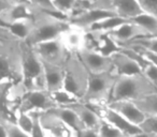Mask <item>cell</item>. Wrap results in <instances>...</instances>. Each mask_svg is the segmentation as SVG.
<instances>
[{
	"instance_id": "obj_1",
	"label": "cell",
	"mask_w": 157,
	"mask_h": 137,
	"mask_svg": "<svg viewBox=\"0 0 157 137\" xmlns=\"http://www.w3.org/2000/svg\"><path fill=\"white\" fill-rule=\"evenodd\" d=\"M22 43L16 38H0V85L22 81Z\"/></svg>"
},
{
	"instance_id": "obj_2",
	"label": "cell",
	"mask_w": 157,
	"mask_h": 137,
	"mask_svg": "<svg viewBox=\"0 0 157 137\" xmlns=\"http://www.w3.org/2000/svg\"><path fill=\"white\" fill-rule=\"evenodd\" d=\"M54 12V11H53ZM33 27L29 37L25 40L29 46H35L43 42L60 39L63 32L70 28L68 20L57 18L52 12L36 8L33 18Z\"/></svg>"
},
{
	"instance_id": "obj_3",
	"label": "cell",
	"mask_w": 157,
	"mask_h": 137,
	"mask_svg": "<svg viewBox=\"0 0 157 137\" xmlns=\"http://www.w3.org/2000/svg\"><path fill=\"white\" fill-rule=\"evenodd\" d=\"M156 92L157 89L155 86L144 74L133 76H118L112 90L110 102L124 100L135 102Z\"/></svg>"
},
{
	"instance_id": "obj_4",
	"label": "cell",
	"mask_w": 157,
	"mask_h": 137,
	"mask_svg": "<svg viewBox=\"0 0 157 137\" xmlns=\"http://www.w3.org/2000/svg\"><path fill=\"white\" fill-rule=\"evenodd\" d=\"M117 78L114 70L103 73H90L87 89L81 102L87 105H108Z\"/></svg>"
},
{
	"instance_id": "obj_5",
	"label": "cell",
	"mask_w": 157,
	"mask_h": 137,
	"mask_svg": "<svg viewBox=\"0 0 157 137\" xmlns=\"http://www.w3.org/2000/svg\"><path fill=\"white\" fill-rule=\"evenodd\" d=\"M22 70L23 79L26 91L46 90L44 81L43 63L33 48L25 41L22 43Z\"/></svg>"
},
{
	"instance_id": "obj_6",
	"label": "cell",
	"mask_w": 157,
	"mask_h": 137,
	"mask_svg": "<svg viewBox=\"0 0 157 137\" xmlns=\"http://www.w3.org/2000/svg\"><path fill=\"white\" fill-rule=\"evenodd\" d=\"M63 71L65 77L63 89L71 92L82 100L87 89L90 72L80 59L78 52H70L63 64Z\"/></svg>"
},
{
	"instance_id": "obj_7",
	"label": "cell",
	"mask_w": 157,
	"mask_h": 137,
	"mask_svg": "<svg viewBox=\"0 0 157 137\" xmlns=\"http://www.w3.org/2000/svg\"><path fill=\"white\" fill-rule=\"evenodd\" d=\"M56 107V104L53 101L51 92L48 90H31L27 91L20 101L16 107V111L22 113H33L40 111L44 113Z\"/></svg>"
},
{
	"instance_id": "obj_8",
	"label": "cell",
	"mask_w": 157,
	"mask_h": 137,
	"mask_svg": "<svg viewBox=\"0 0 157 137\" xmlns=\"http://www.w3.org/2000/svg\"><path fill=\"white\" fill-rule=\"evenodd\" d=\"M97 114L103 119L105 121L109 122L113 126L123 132L127 137H133V136H141L143 135V132L140 128L139 125L131 123L130 121L123 117L121 114L112 109L108 105H90Z\"/></svg>"
},
{
	"instance_id": "obj_9",
	"label": "cell",
	"mask_w": 157,
	"mask_h": 137,
	"mask_svg": "<svg viewBox=\"0 0 157 137\" xmlns=\"http://www.w3.org/2000/svg\"><path fill=\"white\" fill-rule=\"evenodd\" d=\"M42 62L55 65H63L70 52L65 47L60 39L43 42L31 46Z\"/></svg>"
},
{
	"instance_id": "obj_10",
	"label": "cell",
	"mask_w": 157,
	"mask_h": 137,
	"mask_svg": "<svg viewBox=\"0 0 157 137\" xmlns=\"http://www.w3.org/2000/svg\"><path fill=\"white\" fill-rule=\"evenodd\" d=\"M116 15V13L112 10H105L100 9V8H93L90 7L88 9L83 10L80 13L72 15L68 18L70 26L74 27V28L82 29V30L86 31L96 23L100 22V20H105L110 16Z\"/></svg>"
},
{
	"instance_id": "obj_11",
	"label": "cell",
	"mask_w": 157,
	"mask_h": 137,
	"mask_svg": "<svg viewBox=\"0 0 157 137\" xmlns=\"http://www.w3.org/2000/svg\"><path fill=\"white\" fill-rule=\"evenodd\" d=\"M78 55L90 73H103L113 70V63L111 57L103 56L93 48L84 47Z\"/></svg>"
},
{
	"instance_id": "obj_12",
	"label": "cell",
	"mask_w": 157,
	"mask_h": 137,
	"mask_svg": "<svg viewBox=\"0 0 157 137\" xmlns=\"http://www.w3.org/2000/svg\"><path fill=\"white\" fill-rule=\"evenodd\" d=\"M36 7L25 0H14L11 7L0 14V26L7 27L9 24L22 20H33Z\"/></svg>"
},
{
	"instance_id": "obj_13",
	"label": "cell",
	"mask_w": 157,
	"mask_h": 137,
	"mask_svg": "<svg viewBox=\"0 0 157 137\" xmlns=\"http://www.w3.org/2000/svg\"><path fill=\"white\" fill-rule=\"evenodd\" d=\"M107 34H109L118 45H124V44L129 43L133 40L139 39V38L148 37L147 33L141 27L138 26L137 24H135L131 20H128L127 23L123 24L122 26L116 28L115 30L111 31Z\"/></svg>"
},
{
	"instance_id": "obj_14",
	"label": "cell",
	"mask_w": 157,
	"mask_h": 137,
	"mask_svg": "<svg viewBox=\"0 0 157 137\" xmlns=\"http://www.w3.org/2000/svg\"><path fill=\"white\" fill-rule=\"evenodd\" d=\"M113 70L117 76H133L143 74L142 67L135 60L129 58L122 52H117L111 56Z\"/></svg>"
},
{
	"instance_id": "obj_15",
	"label": "cell",
	"mask_w": 157,
	"mask_h": 137,
	"mask_svg": "<svg viewBox=\"0 0 157 137\" xmlns=\"http://www.w3.org/2000/svg\"><path fill=\"white\" fill-rule=\"evenodd\" d=\"M108 106L111 107L115 111L126 118L128 121L131 123L139 125L145 120L146 115L137 106L135 102L132 101H114V102H110Z\"/></svg>"
},
{
	"instance_id": "obj_16",
	"label": "cell",
	"mask_w": 157,
	"mask_h": 137,
	"mask_svg": "<svg viewBox=\"0 0 157 137\" xmlns=\"http://www.w3.org/2000/svg\"><path fill=\"white\" fill-rule=\"evenodd\" d=\"M40 121L48 137H70L71 134H74L56 116L48 111L40 114Z\"/></svg>"
},
{
	"instance_id": "obj_17",
	"label": "cell",
	"mask_w": 157,
	"mask_h": 137,
	"mask_svg": "<svg viewBox=\"0 0 157 137\" xmlns=\"http://www.w3.org/2000/svg\"><path fill=\"white\" fill-rule=\"evenodd\" d=\"M42 63H43L44 81H45L46 90L53 92L63 89V77H65L63 65H55L45 62Z\"/></svg>"
},
{
	"instance_id": "obj_18",
	"label": "cell",
	"mask_w": 157,
	"mask_h": 137,
	"mask_svg": "<svg viewBox=\"0 0 157 137\" xmlns=\"http://www.w3.org/2000/svg\"><path fill=\"white\" fill-rule=\"evenodd\" d=\"M48 111L53 114L54 116H56V117L58 118L63 123H65L74 134L85 128L84 124L82 123L81 119L78 118V116L76 115L75 111L72 108H70V107L56 106Z\"/></svg>"
},
{
	"instance_id": "obj_19",
	"label": "cell",
	"mask_w": 157,
	"mask_h": 137,
	"mask_svg": "<svg viewBox=\"0 0 157 137\" xmlns=\"http://www.w3.org/2000/svg\"><path fill=\"white\" fill-rule=\"evenodd\" d=\"M111 10L116 15L130 20L144 12L139 0H111Z\"/></svg>"
},
{
	"instance_id": "obj_20",
	"label": "cell",
	"mask_w": 157,
	"mask_h": 137,
	"mask_svg": "<svg viewBox=\"0 0 157 137\" xmlns=\"http://www.w3.org/2000/svg\"><path fill=\"white\" fill-rule=\"evenodd\" d=\"M60 40L69 52H78L86 45V32L82 29L70 27L63 33Z\"/></svg>"
},
{
	"instance_id": "obj_21",
	"label": "cell",
	"mask_w": 157,
	"mask_h": 137,
	"mask_svg": "<svg viewBox=\"0 0 157 137\" xmlns=\"http://www.w3.org/2000/svg\"><path fill=\"white\" fill-rule=\"evenodd\" d=\"M70 108H72L81 119L82 123L87 128H98L99 125L102 122L101 117L87 104H84L83 102H78L70 105Z\"/></svg>"
},
{
	"instance_id": "obj_22",
	"label": "cell",
	"mask_w": 157,
	"mask_h": 137,
	"mask_svg": "<svg viewBox=\"0 0 157 137\" xmlns=\"http://www.w3.org/2000/svg\"><path fill=\"white\" fill-rule=\"evenodd\" d=\"M127 22H128V20L121 17L118 15L110 16V17H107L105 20H100V22L96 23L95 25H93L85 32L94 33V34H107V33H110L111 31L115 30L116 28H118V27L122 26L123 24H125Z\"/></svg>"
},
{
	"instance_id": "obj_23",
	"label": "cell",
	"mask_w": 157,
	"mask_h": 137,
	"mask_svg": "<svg viewBox=\"0 0 157 137\" xmlns=\"http://www.w3.org/2000/svg\"><path fill=\"white\" fill-rule=\"evenodd\" d=\"M33 20H22L12 23V24H9L6 28L16 39L21 40V41H25L29 37V34H30L31 30H33Z\"/></svg>"
},
{
	"instance_id": "obj_24",
	"label": "cell",
	"mask_w": 157,
	"mask_h": 137,
	"mask_svg": "<svg viewBox=\"0 0 157 137\" xmlns=\"http://www.w3.org/2000/svg\"><path fill=\"white\" fill-rule=\"evenodd\" d=\"M138 26H140L148 37H157V17L150 13L143 12L140 15L130 20Z\"/></svg>"
},
{
	"instance_id": "obj_25",
	"label": "cell",
	"mask_w": 157,
	"mask_h": 137,
	"mask_svg": "<svg viewBox=\"0 0 157 137\" xmlns=\"http://www.w3.org/2000/svg\"><path fill=\"white\" fill-rule=\"evenodd\" d=\"M51 96L56 106H70L74 103L81 102V100L78 96L65 89H59L51 92Z\"/></svg>"
},
{
	"instance_id": "obj_26",
	"label": "cell",
	"mask_w": 157,
	"mask_h": 137,
	"mask_svg": "<svg viewBox=\"0 0 157 137\" xmlns=\"http://www.w3.org/2000/svg\"><path fill=\"white\" fill-rule=\"evenodd\" d=\"M135 103L146 116H157V92L135 101Z\"/></svg>"
},
{
	"instance_id": "obj_27",
	"label": "cell",
	"mask_w": 157,
	"mask_h": 137,
	"mask_svg": "<svg viewBox=\"0 0 157 137\" xmlns=\"http://www.w3.org/2000/svg\"><path fill=\"white\" fill-rule=\"evenodd\" d=\"M15 123L17 124L23 131L28 133L29 135L31 134V131H33V117L30 113L16 111Z\"/></svg>"
},
{
	"instance_id": "obj_28",
	"label": "cell",
	"mask_w": 157,
	"mask_h": 137,
	"mask_svg": "<svg viewBox=\"0 0 157 137\" xmlns=\"http://www.w3.org/2000/svg\"><path fill=\"white\" fill-rule=\"evenodd\" d=\"M140 128L145 136H157V116H146L145 120L140 124Z\"/></svg>"
},
{
	"instance_id": "obj_29",
	"label": "cell",
	"mask_w": 157,
	"mask_h": 137,
	"mask_svg": "<svg viewBox=\"0 0 157 137\" xmlns=\"http://www.w3.org/2000/svg\"><path fill=\"white\" fill-rule=\"evenodd\" d=\"M99 137H127L123 132H121L118 128L110 124L109 122L105 121L102 119V122L98 128Z\"/></svg>"
},
{
	"instance_id": "obj_30",
	"label": "cell",
	"mask_w": 157,
	"mask_h": 137,
	"mask_svg": "<svg viewBox=\"0 0 157 137\" xmlns=\"http://www.w3.org/2000/svg\"><path fill=\"white\" fill-rule=\"evenodd\" d=\"M1 123L5 126L8 137H31L28 133L23 131L15 122L5 121V122H1Z\"/></svg>"
},
{
	"instance_id": "obj_31",
	"label": "cell",
	"mask_w": 157,
	"mask_h": 137,
	"mask_svg": "<svg viewBox=\"0 0 157 137\" xmlns=\"http://www.w3.org/2000/svg\"><path fill=\"white\" fill-rule=\"evenodd\" d=\"M25 1L29 2L30 5H33V7L38 8V9L44 10V11H48V12L56 11L54 9V7H53L51 0H25Z\"/></svg>"
},
{
	"instance_id": "obj_32",
	"label": "cell",
	"mask_w": 157,
	"mask_h": 137,
	"mask_svg": "<svg viewBox=\"0 0 157 137\" xmlns=\"http://www.w3.org/2000/svg\"><path fill=\"white\" fill-rule=\"evenodd\" d=\"M143 74L147 77L148 81H150L157 89V67L148 64L143 70Z\"/></svg>"
},
{
	"instance_id": "obj_33",
	"label": "cell",
	"mask_w": 157,
	"mask_h": 137,
	"mask_svg": "<svg viewBox=\"0 0 157 137\" xmlns=\"http://www.w3.org/2000/svg\"><path fill=\"white\" fill-rule=\"evenodd\" d=\"M74 137H99L98 128H85L84 130L75 133Z\"/></svg>"
},
{
	"instance_id": "obj_34",
	"label": "cell",
	"mask_w": 157,
	"mask_h": 137,
	"mask_svg": "<svg viewBox=\"0 0 157 137\" xmlns=\"http://www.w3.org/2000/svg\"><path fill=\"white\" fill-rule=\"evenodd\" d=\"M90 7L93 8H100V9L111 10V0H97L93 3ZM113 11V10H112Z\"/></svg>"
},
{
	"instance_id": "obj_35",
	"label": "cell",
	"mask_w": 157,
	"mask_h": 137,
	"mask_svg": "<svg viewBox=\"0 0 157 137\" xmlns=\"http://www.w3.org/2000/svg\"><path fill=\"white\" fill-rule=\"evenodd\" d=\"M14 0H0V14H2L5 11H7Z\"/></svg>"
},
{
	"instance_id": "obj_36",
	"label": "cell",
	"mask_w": 157,
	"mask_h": 137,
	"mask_svg": "<svg viewBox=\"0 0 157 137\" xmlns=\"http://www.w3.org/2000/svg\"><path fill=\"white\" fill-rule=\"evenodd\" d=\"M0 38H15V37H13L7 28L0 26Z\"/></svg>"
},
{
	"instance_id": "obj_37",
	"label": "cell",
	"mask_w": 157,
	"mask_h": 137,
	"mask_svg": "<svg viewBox=\"0 0 157 137\" xmlns=\"http://www.w3.org/2000/svg\"><path fill=\"white\" fill-rule=\"evenodd\" d=\"M0 137H8L7 132H6L5 126L2 125V123L0 122Z\"/></svg>"
},
{
	"instance_id": "obj_38",
	"label": "cell",
	"mask_w": 157,
	"mask_h": 137,
	"mask_svg": "<svg viewBox=\"0 0 157 137\" xmlns=\"http://www.w3.org/2000/svg\"><path fill=\"white\" fill-rule=\"evenodd\" d=\"M81 1H84V2H87V3H90V5H92L93 3L95 2V1H97V0H81Z\"/></svg>"
},
{
	"instance_id": "obj_39",
	"label": "cell",
	"mask_w": 157,
	"mask_h": 137,
	"mask_svg": "<svg viewBox=\"0 0 157 137\" xmlns=\"http://www.w3.org/2000/svg\"><path fill=\"white\" fill-rule=\"evenodd\" d=\"M133 137H144V135H141V136H133Z\"/></svg>"
},
{
	"instance_id": "obj_40",
	"label": "cell",
	"mask_w": 157,
	"mask_h": 137,
	"mask_svg": "<svg viewBox=\"0 0 157 137\" xmlns=\"http://www.w3.org/2000/svg\"><path fill=\"white\" fill-rule=\"evenodd\" d=\"M144 137H148V136H145V135H144ZM154 137H157V136H154Z\"/></svg>"
}]
</instances>
